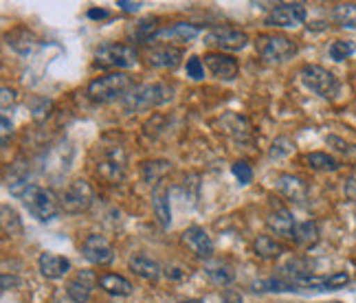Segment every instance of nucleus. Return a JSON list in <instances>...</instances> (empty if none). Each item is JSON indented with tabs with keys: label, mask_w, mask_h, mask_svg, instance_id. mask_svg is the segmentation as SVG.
Masks as SVG:
<instances>
[{
	"label": "nucleus",
	"mask_w": 356,
	"mask_h": 303,
	"mask_svg": "<svg viewBox=\"0 0 356 303\" xmlns=\"http://www.w3.org/2000/svg\"><path fill=\"white\" fill-rule=\"evenodd\" d=\"M178 303H204L202 299H185V301H178Z\"/></svg>",
	"instance_id": "c03bdc74"
},
{
	"label": "nucleus",
	"mask_w": 356,
	"mask_h": 303,
	"mask_svg": "<svg viewBox=\"0 0 356 303\" xmlns=\"http://www.w3.org/2000/svg\"><path fill=\"white\" fill-rule=\"evenodd\" d=\"M95 281V275L90 270H84V272H77L75 277L66 284V295L71 297L75 303H86L90 299V293H92V286Z\"/></svg>",
	"instance_id": "4468645a"
},
{
	"label": "nucleus",
	"mask_w": 356,
	"mask_h": 303,
	"mask_svg": "<svg viewBox=\"0 0 356 303\" xmlns=\"http://www.w3.org/2000/svg\"><path fill=\"white\" fill-rule=\"evenodd\" d=\"M204 42L209 47H216L222 51H240L249 44V35L240 29H229V26H218V29H211L207 35H204Z\"/></svg>",
	"instance_id": "1a4fd4ad"
},
{
	"label": "nucleus",
	"mask_w": 356,
	"mask_h": 303,
	"mask_svg": "<svg viewBox=\"0 0 356 303\" xmlns=\"http://www.w3.org/2000/svg\"><path fill=\"white\" fill-rule=\"evenodd\" d=\"M346 191H348V196H350L352 200H356V176H354V178H350V181H348Z\"/></svg>",
	"instance_id": "a19ab883"
},
{
	"label": "nucleus",
	"mask_w": 356,
	"mask_h": 303,
	"mask_svg": "<svg viewBox=\"0 0 356 303\" xmlns=\"http://www.w3.org/2000/svg\"><path fill=\"white\" fill-rule=\"evenodd\" d=\"M9 191H11V196L22 200V204L40 220V222H49V220L58 218L60 213V204L56 196H53V191L44 187L22 181V183H13Z\"/></svg>",
	"instance_id": "f257e3e1"
},
{
	"label": "nucleus",
	"mask_w": 356,
	"mask_h": 303,
	"mask_svg": "<svg viewBox=\"0 0 356 303\" xmlns=\"http://www.w3.org/2000/svg\"><path fill=\"white\" fill-rule=\"evenodd\" d=\"M81 253L95 266H108L115 259V249L104 236H88L81 244Z\"/></svg>",
	"instance_id": "9d476101"
},
{
	"label": "nucleus",
	"mask_w": 356,
	"mask_h": 303,
	"mask_svg": "<svg viewBox=\"0 0 356 303\" xmlns=\"http://www.w3.org/2000/svg\"><path fill=\"white\" fill-rule=\"evenodd\" d=\"M97 284H99L102 290H106L108 295H117V297H128L134 290V286L126 277H121V275H115V272L102 275Z\"/></svg>",
	"instance_id": "4be33fe9"
},
{
	"label": "nucleus",
	"mask_w": 356,
	"mask_h": 303,
	"mask_svg": "<svg viewBox=\"0 0 356 303\" xmlns=\"http://www.w3.org/2000/svg\"><path fill=\"white\" fill-rule=\"evenodd\" d=\"M306 163L310 165L312 170H319V172H334V170H339V163L330 154H325V152H312V154L306 156Z\"/></svg>",
	"instance_id": "cd10ccee"
},
{
	"label": "nucleus",
	"mask_w": 356,
	"mask_h": 303,
	"mask_svg": "<svg viewBox=\"0 0 356 303\" xmlns=\"http://www.w3.org/2000/svg\"><path fill=\"white\" fill-rule=\"evenodd\" d=\"M132 88H134V81L130 75L111 73V75L92 79L86 88V95L95 104H111L115 99H123Z\"/></svg>",
	"instance_id": "f03ea898"
},
{
	"label": "nucleus",
	"mask_w": 356,
	"mask_h": 303,
	"mask_svg": "<svg viewBox=\"0 0 356 303\" xmlns=\"http://www.w3.org/2000/svg\"><path fill=\"white\" fill-rule=\"evenodd\" d=\"M183 244L198 259H209L213 255V242L209 238V233L204 229H200V227H189L183 233Z\"/></svg>",
	"instance_id": "f8f14e48"
},
{
	"label": "nucleus",
	"mask_w": 356,
	"mask_h": 303,
	"mask_svg": "<svg viewBox=\"0 0 356 303\" xmlns=\"http://www.w3.org/2000/svg\"><path fill=\"white\" fill-rule=\"evenodd\" d=\"M306 20V7L301 3H282L275 5L266 16V24L268 26H280V29H286V26H299Z\"/></svg>",
	"instance_id": "6e6552de"
},
{
	"label": "nucleus",
	"mask_w": 356,
	"mask_h": 303,
	"mask_svg": "<svg viewBox=\"0 0 356 303\" xmlns=\"http://www.w3.org/2000/svg\"><path fill=\"white\" fill-rule=\"evenodd\" d=\"M11 132V121L7 119V115H3V143H7V134Z\"/></svg>",
	"instance_id": "37998d69"
},
{
	"label": "nucleus",
	"mask_w": 356,
	"mask_h": 303,
	"mask_svg": "<svg viewBox=\"0 0 356 303\" xmlns=\"http://www.w3.org/2000/svg\"><path fill=\"white\" fill-rule=\"evenodd\" d=\"M38 266L47 279H60L71 270V261L62 255H56V253H42L38 259Z\"/></svg>",
	"instance_id": "2eb2a0df"
},
{
	"label": "nucleus",
	"mask_w": 356,
	"mask_h": 303,
	"mask_svg": "<svg viewBox=\"0 0 356 303\" xmlns=\"http://www.w3.org/2000/svg\"><path fill=\"white\" fill-rule=\"evenodd\" d=\"M183 60V51L181 49H176V47H156L147 53V62L149 66H154V68H176L178 64H181Z\"/></svg>",
	"instance_id": "dca6fc26"
},
{
	"label": "nucleus",
	"mask_w": 356,
	"mask_h": 303,
	"mask_svg": "<svg viewBox=\"0 0 356 303\" xmlns=\"http://www.w3.org/2000/svg\"><path fill=\"white\" fill-rule=\"evenodd\" d=\"M130 270L134 275H139L141 279H147V281H156L161 277V272H163L159 261L152 259L149 255H143V253L130 257Z\"/></svg>",
	"instance_id": "f3484780"
},
{
	"label": "nucleus",
	"mask_w": 356,
	"mask_h": 303,
	"mask_svg": "<svg viewBox=\"0 0 356 303\" xmlns=\"http://www.w3.org/2000/svg\"><path fill=\"white\" fill-rule=\"evenodd\" d=\"M13 99H16V92H13L11 88H3V97H0V104H3V110L9 108V104H13Z\"/></svg>",
	"instance_id": "58836bf2"
},
{
	"label": "nucleus",
	"mask_w": 356,
	"mask_h": 303,
	"mask_svg": "<svg viewBox=\"0 0 356 303\" xmlns=\"http://www.w3.org/2000/svg\"><path fill=\"white\" fill-rule=\"evenodd\" d=\"M299 77L306 84V88H310L314 95H319V97H323V99H334L339 95V88H341L339 79L323 66L306 64L304 68H301Z\"/></svg>",
	"instance_id": "39448f33"
},
{
	"label": "nucleus",
	"mask_w": 356,
	"mask_h": 303,
	"mask_svg": "<svg viewBox=\"0 0 356 303\" xmlns=\"http://www.w3.org/2000/svg\"><path fill=\"white\" fill-rule=\"evenodd\" d=\"M88 18H92V20L108 18V11H106V9H90V11H88Z\"/></svg>",
	"instance_id": "ea45409f"
},
{
	"label": "nucleus",
	"mask_w": 356,
	"mask_h": 303,
	"mask_svg": "<svg viewBox=\"0 0 356 303\" xmlns=\"http://www.w3.org/2000/svg\"><path fill=\"white\" fill-rule=\"evenodd\" d=\"M174 97V88L170 84H163V81H156V84H143V86H134L126 97H123V108L128 113H134V110H149L172 101Z\"/></svg>",
	"instance_id": "7ed1b4c3"
},
{
	"label": "nucleus",
	"mask_w": 356,
	"mask_h": 303,
	"mask_svg": "<svg viewBox=\"0 0 356 303\" xmlns=\"http://www.w3.org/2000/svg\"><path fill=\"white\" fill-rule=\"evenodd\" d=\"M332 18L348 29H356V3H341L334 7Z\"/></svg>",
	"instance_id": "bb28decb"
},
{
	"label": "nucleus",
	"mask_w": 356,
	"mask_h": 303,
	"mask_svg": "<svg viewBox=\"0 0 356 303\" xmlns=\"http://www.w3.org/2000/svg\"><path fill=\"white\" fill-rule=\"evenodd\" d=\"M266 227H268V231H273L280 238H293L295 229H297L293 213L282 204H277L275 209H270V213L266 215Z\"/></svg>",
	"instance_id": "ddd939ff"
},
{
	"label": "nucleus",
	"mask_w": 356,
	"mask_h": 303,
	"mask_svg": "<svg viewBox=\"0 0 356 303\" xmlns=\"http://www.w3.org/2000/svg\"><path fill=\"white\" fill-rule=\"evenodd\" d=\"M255 253L264 259H277L284 253V246L277 240H273L270 236H259L255 240Z\"/></svg>",
	"instance_id": "393cba45"
},
{
	"label": "nucleus",
	"mask_w": 356,
	"mask_h": 303,
	"mask_svg": "<svg viewBox=\"0 0 356 303\" xmlns=\"http://www.w3.org/2000/svg\"><path fill=\"white\" fill-rule=\"evenodd\" d=\"M293 240H295L297 244H301V246H312L314 242L319 240V227H317V222H312V220H308V222L297 224Z\"/></svg>",
	"instance_id": "a878e982"
},
{
	"label": "nucleus",
	"mask_w": 356,
	"mask_h": 303,
	"mask_svg": "<svg viewBox=\"0 0 356 303\" xmlns=\"http://www.w3.org/2000/svg\"><path fill=\"white\" fill-rule=\"evenodd\" d=\"M152 206H154V213L159 218L161 227L168 229L172 222V209H170V191L163 183L152 189Z\"/></svg>",
	"instance_id": "6ab92c4d"
},
{
	"label": "nucleus",
	"mask_w": 356,
	"mask_h": 303,
	"mask_svg": "<svg viewBox=\"0 0 356 303\" xmlns=\"http://www.w3.org/2000/svg\"><path fill=\"white\" fill-rule=\"evenodd\" d=\"M187 77L196 79V81L204 77V66H202L200 58H189L187 60Z\"/></svg>",
	"instance_id": "f704fd0d"
},
{
	"label": "nucleus",
	"mask_w": 356,
	"mask_h": 303,
	"mask_svg": "<svg viewBox=\"0 0 356 303\" xmlns=\"http://www.w3.org/2000/svg\"><path fill=\"white\" fill-rule=\"evenodd\" d=\"M231 172H234V176L240 181V185H249L253 181V170H251V165L246 161L234 163V165H231Z\"/></svg>",
	"instance_id": "473e14b6"
},
{
	"label": "nucleus",
	"mask_w": 356,
	"mask_h": 303,
	"mask_svg": "<svg viewBox=\"0 0 356 303\" xmlns=\"http://www.w3.org/2000/svg\"><path fill=\"white\" fill-rule=\"evenodd\" d=\"M92 200H95L92 187L84 181V178H77V181H73L71 187L64 191V196H62V209L66 213H81V211L90 209Z\"/></svg>",
	"instance_id": "0eeeda50"
},
{
	"label": "nucleus",
	"mask_w": 356,
	"mask_h": 303,
	"mask_svg": "<svg viewBox=\"0 0 356 303\" xmlns=\"http://www.w3.org/2000/svg\"><path fill=\"white\" fill-rule=\"evenodd\" d=\"M97 172H99V176H104L106 181H111V183L123 181V176H126V165H123V154H121V156L111 154L108 158H104V161L97 165Z\"/></svg>",
	"instance_id": "5701e85b"
},
{
	"label": "nucleus",
	"mask_w": 356,
	"mask_h": 303,
	"mask_svg": "<svg viewBox=\"0 0 356 303\" xmlns=\"http://www.w3.org/2000/svg\"><path fill=\"white\" fill-rule=\"evenodd\" d=\"M170 163L168 161H149V163H143V181L149 183V185H161L163 176L170 174Z\"/></svg>",
	"instance_id": "b1692460"
},
{
	"label": "nucleus",
	"mask_w": 356,
	"mask_h": 303,
	"mask_svg": "<svg viewBox=\"0 0 356 303\" xmlns=\"http://www.w3.org/2000/svg\"><path fill=\"white\" fill-rule=\"evenodd\" d=\"M354 53H356V47H354V42H350V40H337V42H332V47H330V58L337 62L348 60Z\"/></svg>",
	"instance_id": "7c9ffc66"
},
{
	"label": "nucleus",
	"mask_w": 356,
	"mask_h": 303,
	"mask_svg": "<svg viewBox=\"0 0 356 303\" xmlns=\"http://www.w3.org/2000/svg\"><path fill=\"white\" fill-rule=\"evenodd\" d=\"M5 40H7V44L16 53H20V55H29L38 47L35 35L29 29H22V26H20V29H13L11 33H7Z\"/></svg>",
	"instance_id": "412c9836"
},
{
	"label": "nucleus",
	"mask_w": 356,
	"mask_h": 303,
	"mask_svg": "<svg viewBox=\"0 0 356 303\" xmlns=\"http://www.w3.org/2000/svg\"><path fill=\"white\" fill-rule=\"evenodd\" d=\"M207 275L209 279L216 284V286H229L234 281V270H231L227 264H213V266H207Z\"/></svg>",
	"instance_id": "c756f323"
},
{
	"label": "nucleus",
	"mask_w": 356,
	"mask_h": 303,
	"mask_svg": "<svg viewBox=\"0 0 356 303\" xmlns=\"http://www.w3.org/2000/svg\"><path fill=\"white\" fill-rule=\"evenodd\" d=\"M277 189L282 194L293 200V202H304L308 198V185L301 181L297 176H291V174H282L280 181H277Z\"/></svg>",
	"instance_id": "a211bd4d"
},
{
	"label": "nucleus",
	"mask_w": 356,
	"mask_h": 303,
	"mask_svg": "<svg viewBox=\"0 0 356 303\" xmlns=\"http://www.w3.org/2000/svg\"><path fill=\"white\" fill-rule=\"evenodd\" d=\"M117 7H121L126 13H136L141 7H143V3H130V0H117Z\"/></svg>",
	"instance_id": "4c0bfd02"
},
{
	"label": "nucleus",
	"mask_w": 356,
	"mask_h": 303,
	"mask_svg": "<svg viewBox=\"0 0 356 303\" xmlns=\"http://www.w3.org/2000/svg\"><path fill=\"white\" fill-rule=\"evenodd\" d=\"M222 303H242V295L234 290V288H227L222 293Z\"/></svg>",
	"instance_id": "e433bc0d"
},
{
	"label": "nucleus",
	"mask_w": 356,
	"mask_h": 303,
	"mask_svg": "<svg viewBox=\"0 0 356 303\" xmlns=\"http://www.w3.org/2000/svg\"><path fill=\"white\" fill-rule=\"evenodd\" d=\"M20 281L16 277H9V275H3V290H9V286H18Z\"/></svg>",
	"instance_id": "79ce46f5"
},
{
	"label": "nucleus",
	"mask_w": 356,
	"mask_h": 303,
	"mask_svg": "<svg viewBox=\"0 0 356 303\" xmlns=\"http://www.w3.org/2000/svg\"><path fill=\"white\" fill-rule=\"evenodd\" d=\"M163 272H165L170 279H183V277H187V275H189V266H183V264H172V266H168Z\"/></svg>",
	"instance_id": "c9c22d12"
},
{
	"label": "nucleus",
	"mask_w": 356,
	"mask_h": 303,
	"mask_svg": "<svg viewBox=\"0 0 356 303\" xmlns=\"http://www.w3.org/2000/svg\"><path fill=\"white\" fill-rule=\"evenodd\" d=\"M293 152V141L286 139V136H280L275 139V143L270 145V158H282L286 154H291Z\"/></svg>",
	"instance_id": "72a5a7b5"
},
{
	"label": "nucleus",
	"mask_w": 356,
	"mask_h": 303,
	"mask_svg": "<svg viewBox=\"0 0 356 303\" xmlns=\"http://www.w3.org/2000/svg\"><path fill=\"white\" fill-rule=\"evenodd\" d=\"M198 33H200L198 24L178 22V24L168 26V29H159L154 40H178V42H191V40H194Z\"/></svg>",
	"instance_id": "aec40b11"
},
{
	"label": "nucleus",
	"mask_w": 356,
	"mask_h": 303,
	"mask_svg": "<svg viewBox=\"0 0 356 303\" xmlns=\"http://www.w3.org/2000/svg\"><path fill=\"white\" fill-rule=\"evenodd\" d=\"M204 64L209 66V71H211L213 77L225 79V81L236 79L238 73H240L238 60L231 58V55H227V53H209V55H204Z\"/></svg>",
	"instance_id": "9b49d317"
},
{
	"label": "nucleus",
	"mask_w": 356,
	"mask_h": 303,
	"mask_svg": "<svg viewBox=\"0 0 356 303\" xmlns=\"http://www.w3.org/2000/svg\"><path fill=\"white\" fill-rule=\"evenodd\" d=\"M159 33V24H156V18H145L136 24V31H134V38L139 40L141 44L145 42H152L154 35Z\"/></svg>",
	"instance_id": "c85d7f7f"
},
{
	"label": "nucleus",
	"mask_w": 356,
	"mask_h": 303,
	"mask_svg": "<svg viewBox=\"0 0 356 303\" xmlns=\"http://www.w3.org/2000/svg\"><path fill=\"white\" fill-rule=\"evenodd\" d=\"M255 51L266 64H282L297 53V47L291 38L282 33H262L255 40Z\"/></svg>",
	"instance_id": "20e7f679"
},
{
	"label": "nucleus",
	"mask_w": 356,
	"mask_h": 303,
	"mask_svg": "<svg viewBox=\"0 0 356 303\" xmlns=\"http://www.w3.org/2000/svg\"><path fill=\"white\" fill-rule=\"evenodd\" d=\"M3 229H5V233H11V236L22 233V224H20L18 213L13 209H9L7 204H3Z\"/></svg>",
	"instance_id": "2f4dec72"
},
{
	"label": "nucleus",
	"mask_w": 356,
	"mask_h": 303,
	"mask_svg": "<svg viewBox=\"0 0 356 303\" xmlns=\"http://www.w3.org/2000/svg\"><path fill=\"white\" fill-rule=\"evenodd\" d=\"M139 62V53L130 44L108 42L95 53V64L99 68H132Z\"/></svg>",
	"instance_id": "423d86ee"
}]
</instances>
